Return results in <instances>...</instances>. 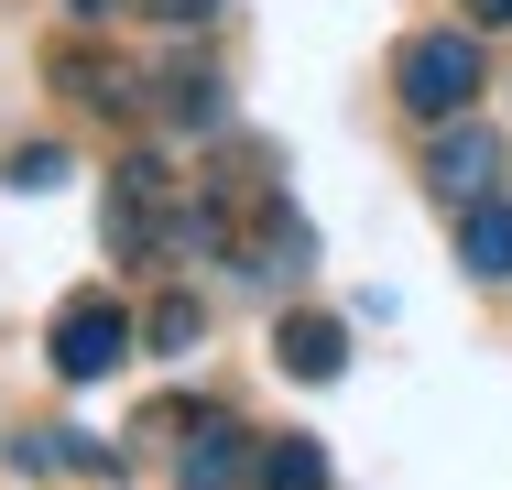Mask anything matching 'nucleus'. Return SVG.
<instances>
[{
	"label": "nucleus",
	"mask_w": 512,
	"mask_h": 490,
	"mask_svg": "<svg viewBox=\"0 0 512 490\" xmlns=\"http://www.w3.org/2000/svg\"><path fill=\"white\" fill-rule=\"evenodd\" d=\"M393 98H404L414 120H458L480 98V22L469 33H414L404 55H393Z\"/></svg>",
	"instance_id": "f257e3e1"
},
{
	"label": "nucleus",
	"mask_w": 512,
	"mask_h": 490,
	"mask_svg": "<svg viewBox=\"0 0 512 490\" xmlns=\"http://www.w3.org/2000/svg\"><path fill=\"white\" fill-rule=\"evenodd\" d=\"M44 349H55V382H109V371L131 360V316H120L109 294H77Z\"/></svg>",
	"instance_id": "f03ea898"
},
{
	"label": "nucleus",
	"mask_w": 512,
	"mask_h": 490,
	"mask_svg": "<svg viewBox=\"0 0 512 490\" xmlns=\"http://www.w3.org/2000/svg\"><path fill=\"white\" fill-rule=\"evenodd\" d=\"M164 164L153 153H120V175H109V251L120 262H142V251H164Z\"/></svg>",
	"instance_id": "7ed1b4c3"
},
{
	"label": "nucleus",
	"mask_w": 512,
	"mask_h": 490,
	"mask_svg": "<svg viewBox=\"0 0 512 490\" xmlns=\"http://www.w3.org/2000/svg\"><path fill=\"white\" fill-rule=\"evenodd\" d=\"M425 186L447 196V207H469V196H491V186H502V142H491V131H480V120L458 109V120L436 131V153H425Z\"/></svg>",
	"instance_id": "20e7f679"
},
{
	"label": "nucleus",
	"mask_w": 512,
	"mask_h": 490,
	"mask_svg": "<svg viewBox=\"0 0 512 490\" xmlns=\"http://www.w3.org/2000/svg\"><path fill=\"white\" fill-rule=\"evenodd\" d=\"M229 251H240V273H262V284H295V273L316 262V229L295 218V207H273V196H262V218H251Z\"/></svg>",
	"instance_id": "39448f33"
},
{
	"label": "nucleus",
	"mask_w": 512,
	"mask_h": 490,
	"mask_svg": "<svg viewBox=\"0 0 512 490\" xmlns=\"http://www.w3.org/2000/svg\"><path fill=\"white\" fill-rule=\"evenodd\" d=\"M251 469H262V447H251L229 414H207L197 436H186V458H175V480H186V490H240Z\"/></svg>",
	"instance_id": "423d86ee"
},
{
	"label": "nucleus",
	"mask_w": 512,
	"mask_h": 490,
	"mask_svg": "<svg viewBox=\"0 0 512 490\" xmlns=\"http://www.w3.org/2000/svg\"><path fill=\"white\" fill-rule=\"evenodd\" d=\"M273 360H284L295 382H338V371H349V327H338V316H284V327H273Z\"/></svg>",
	"instance_id": "0eeeda50"
},
{
	"label": "nucleus",
	"mask_w": 512,
	"mask_h": 490,
	"mask_svg": "<svg viewBox=\"0 0 512 490\" xmlns=\"http://www.w3.org/2000/svg\"><path fill=\"white\" fill-rule=\"evenodd\" d=\"M458 273H469V284H512V207L502 196H469V218H458Z\"/></svg>",
	"instance_id": "6e6552de"
},
{
	"label": "nucleus",
	"mask_w": 512,
	"mask_h": 490,
	"mask_svg": "<svg viewBox=\"0 0 512 490\" xmlns=\"http://www.w3.org/2000/svg\"><path fill=\"white\" fill-rule=\"evenodd\" d=\"M153 88H164V120H175V131H218V120H229V88H218L207 66H164Z\"/></svg>",
	"instance_id": "1a4fd4ad"
},
{
	"label": "nucleus",
	"mask_w": 512,
	"mask_h": 490,
	"mask_svg": "<svg viewBox=\"0 0 512 490\" xmlns=\"http://www.w3.org/2000/svg\"><path fill=\"white\" fill-rule=\"evenodd\" d=\"M55 88H66V98H88V109H131V88H142V77H120L109 55L66 44V55H55Z\"/></svg>",
	"instance_id": "9d476101"
},
{
	"label": "nucleus",
	"mask_w": 512,
	"mask_h": 490,
	"mask_svg": "<svg viewBox=\"0 0 512 490\" xmlns=\"http://www.w3.org/2000/svg\"><path fill=\"white\" fill-rule=\"evenodd\" d=\"M251 480L262 490H327V447H316V436H273Z\"/></svg>",
	"instance_id": "9b49d317"
},
{
	"label": "nucleus",
	"mask_w": 512,
	"mask_h": 490,
	"mask_svg": "<svg viewBox=\"0 0 512 490\" xmlns=\"http://www.w3.org/2000/svg\"><path fill=\"white\" fill-rule=\"evenodd\" d=\"M142 338H153L164 360H186V349H197V338H207V305H197V294H164V305L142 316Z\"/></svg>",
	"instance_id": "f8f14e48"
},
{
	"label": "nucleus",
	"mask_w": 512,
	"mask_h": 490,
	"mask_svg": "<svg viewBox=\"0 0 512 490\" xmlns=\"http://www.w3.org/2000/svg\"><path fill=\"white\" fill-rule=\"evenodd\" d=\"M0 186H11V196H55V186H66V142H11Z\"/></svg>",
	"instance_id": "ddd939ff"
},
{
	"label": "nucleus",
	"mask_w": 512,
	"mask_h": 490,
	"mask_svg": "<svg viewBox=\"0 0 512 490\" xmlns=\"http://www.w3.org/2000/svg\"><path fill=\"white\" fill-rule=\"evenodd\" d=\"M11 469H22V480H55V469H66V425H22V436H11Z\"/></svg>",
	"instance_id": "4468645a"
},
{
	"label": "nucleus",
	"mask_w": 512,
	"mask_h": 490,
	"mask_svg": "<svg viewBox=\"0 0 512 490\" xmlns=\"http://www.w3.org/2000/svg\"><path fill=\"white\" fill-rule=\"evenodd\" d=\"M142 11H164V22H218V0H142Z\"/></svg>",
	"instance_id": "2eb2a0df"
},
{
	"label": "nucleus",
	"mask_w": 512,
	"mask_h": 490,
	"mask_svg": "<svg viewBox=\"0 0 512 490\" xmlns=\"http://www.w3.org/2000/svg\"><path fill=\"white\" fill-rule=\"evenodd\" d=\"M458 11H469L480 33H502V22H512V0H458Z\"/></svg>",
	"instance_id": "dca6fc26"
},
{
	"label": "nucleus",
	"mask_w": 512,
	"mask_h": 490,
	"mask_svg": "<svg viewBox=\"0 0 512 490\" xmlns=\"http://www.w3.org/2000/svg\"><path fill=\"white\" fill-rule=\"evenodd\" d=\"M66 11H77V22H109V11H131V0H66Z\"/></svg>",
	"instance_id": "f3484780"
}]
</instances>
